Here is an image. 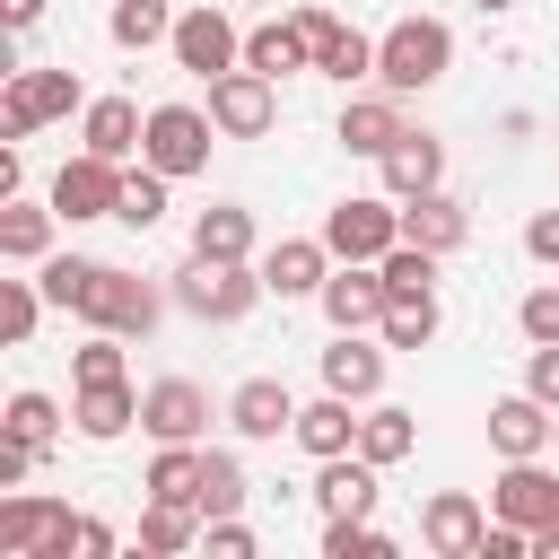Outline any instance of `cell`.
Segmentation results:
<instances>
[{"label": "cell", "instance_id": "obj_1", "mask_svg": "<svg viewBox=\"0 0 559 559\" xmlns=\"http://www.w3.org/2000/svg\"><path fill=\"white\" fill-rule=\"evenodd\" d=\"M445 70H454V26H445V17H393V26L376 35V87L419 96V87H437Z\"/></svg>", "mask_w": 559, "mask_h": 559}, {"label": "cell", "instance_id": "obj_3", "mask_svg": "<svg viewBox=\"0 0 559 559\" xmlns=\"http://www.w3.org/2000/svg\"><path fill=\"white\" fill-rule=\"evenodd\" d=\"M61 114H87L79 70H9V87H0V140H35Z\"/></svg>", "mask_w": 559, "mask_h": 559}, {"label": "cell", "instance_id": "obj_41", "mask_svg": "<svg viewBox=\"0 0 559 559\" xmlns=\"http://www.w3.org/2000/svg\"><path fill=\"white\" fill-rule=\"evenodd\" d=\"M0 428H9V437H26V445H52V428H61V402L26 384V393H9V419H0Z\"/></svg>", "mask_w": 559, "mask_h": 559}, {"label": "cell", "instance_id": "obj_34", "mask_svg": "<svg viewBox=\"0 0 559 559\" xmlns=\"http://www.w3.org/2000/svg\"><path fill=\"white\" fill-rule=\"evenodd\" d=\"M166 183H175V175H157V166H148V157H140V166H122V210H114V218H122V227H140V236H148V227H157V218H166Z\"/></svg>", "mask_w": 559, "mask_h": 559}, {"label": "cell", "instance_id": "obj_36", "mask_svg": "<svg viewBox=\"0 0 559 559\" xmlns=\"http://www.w3.org/2000/svg\"><path fill=\"white\" fill-rule=\"evenodd\" d=\"M245 498H253V480H245V463H236L227 445H210V463H201V524H210V515H236Z\"/></svg>", "mask_w": 559, "mask_h": 559}, {"label": "cell", "instance_id": "obj_33", "mask_svg": "<svg viewBox=\"0 0 559 559\" xmlns=\"http://www.w3.org/2000/svg\"><path fill=\"white\" fill-rule=\"evenodd\" d=\"M105 35H114L122 52H148V44H166V35H175V9H166V0H114Z\"/></svg>", "mask_w": 559, "mask_h": 559}, {"label": "cell", "instance_id": "obj_23", "mask_svg": "<svg viewBox=\"0 0 559 559\" xmlns=\"http://www.w3.org/2000/svg\"><path fill=\"white\" fill-rule=\"evenodd\" d=\"M314 507H323V524L376 515V463H367V454H332V463L314 472Z\"/></svg>", "mask_w": 559, "mask_h": 559}, {"label": "cell", "instance_id": "obj_32", "mask_svg": "<svg viewBox=\"0 0 559 559\" xmlns=\"http://www.w3.org/2000/svg\"><path fill=\"white\" fill-rule=\"evenodd\" d=\"M201 463H210V445H157V463H148V498H183V507H201Z\"/></svg>", "mask_w": 559, "mask_h": 559}, {"label": "cell", "instance_id": "obj_13", "mask_svg": "<svg viewBox=\"0 0 559 559\" xmlns=\"http://www.w3.org/2000/svg\"><path fill=\"white\" fill-rule=\"evenodd\" d=\"M489 445H498V463L550 454V445H559V411H550L542 393H507V402H489Z\"/></svg>", "mask_w": 559, "mask_h": 559}, {"label": "cell", "instance_id": "obj_29", "mask_svg": "<svg viewBox=\"0 0 559 559\" xmlns=\"http://www.w3.org/2000/svg\"><path fill=\"white\" fill-rule=\"evenodd\" d=\"M245 70H262V79H288V70H314V52H306V35H297V17H288V26H253V35H245Z\"/></svg>", "mask_w": 559, "mask_h": 559}, {"label": "cell", "instance_id": "obj_19", "mask_svg": "<svg viewBox=\"0 0 559 559\" xmlns=\"http://www.w3.org/2000/svg\"><path fill=\"white\" fill-rule=\"evenodd\" d=\"M402 131H411V122H402V96H393V87H376V96H349V105H341V148H349V157H384Z\"/></svg>", "mask_w": 559, "mask_h": 559}, {"label": "cell", "instance_id": "obj_28", "mask_svg": "<svg viewBox=\"0 0 559 559\" xmlns=\"http://www.w3.org/2000/svg\"><path fill=\"white\" fill-rule=\"evenodd\" d=\"M70 419H79V437L114 445V437L140 419V393H131V384H79V411H70Z\"/></svg>", "mask_w": 559, "mask_h": 559}, {"label": "cell", "instance_id": "obj_25", "mask_svg": "<svg viewBox=\"0 0 559 559\" xmlns=\"http://www.w3.org/2000/svg\"><path fill=\"white\" fill-rule=\"evenodd\" d=\"M192 253H210V262H253V210H245V201H210V210L192 218Z\"/></svg>", "mask_w": 559, "mask_h": 559}, {"label": "cell", "instance_id": "obj_46", "mask_svg": "<svg viewBox=\"0 0 559 559\" xmlns=\"http://www.w3.org/2000/svg\"><path fill=\"white\" fill-rule=\"evenodd\" d=\"M524 393H542V402L559 411V341H533V358H524Z\"/></svg>", "mask_w": 559, "mask_h": 559}, {"label": "cell", "instance_id": "obj_45", "mask_svg": "<svg viewBox=\"0 0 559 559\" xmlns=\"http://www.w3.org/2000/svg\"><path fill=\"white\" fill-rule=\"evenodd\" d=\"M201 542H210L218 559H253V524H245V515H210V524H201Z\"/></svg>", "mask_w": 559, "mask_h": 559}, {"label": "cell", "instance_id": "obj_27", "mask_svg": "<svg viewBox=\"0 0 559 559\" xmlns=\"http://www.w3.org/2000/svg\"><path fill=\"white\" fill-rule=\"evenodd\" d=\"M52 227H61L52 201H0V253L9 262H44L52 253Z\"/></svg>", "mask_w": 559, "mask_h": 559}, {"label": "cell", "instance_id": "obj_20", "mask_svg": "<svg viewBox=\"0 0 559 559\" xmlns=\"http://www.w3.org/2000/svg\"><path fill=\"white\" fill-rule=\"evenodd\" d=\"M402 236H411V245H428V253H463V245H472V210L437 183V192L402 201Z\"/></svg>", "mask_w": 559, "mask_h": 559}, {"label": "cell", "instance_id": "obj_50", "mask_svg": "<svg viewBox=\"0 0 559 559\" xmlns=\"http://www.w3.org/2000/svg\"><path fill=\"white\" fill-rule=\"evenodd\" d=\"M533 559H559V524H542V533H533Z\"/></svg>", "mask_w": 559, "mask_h": 559}, {"label": "cell", "instance_id": "obj_22", "mask_svg": "<svg viewBox=\"0 0 559 559\" xmlns=\"http://www.w3.org/2000/svg\"><path fill=\"white\" fill-rule=\"evenodd\" d=\"M140 140H148V114H140L131 96H96V105L79 114V148H96V157H114V166H122Z\"/></svg>", "mask_w": 559, "mask_h": 559}, {"label": "cell", "instance_id": "obj_10", "mask_svg": "<svg viewBox=\"0 0 559 559\" xmlns=\"http://www.w3.org/2000/svg\"><path fill=\"white\" fill-rule=\"evenodd\" d=\"M323 323L332 332H376L384 323V306H393V288H384V271L376 262H332V280H323Z\"/></svg>", "mask_w": 559, "mask_h": 559}, {"label": "cell", "instance_id": "obj_47", "mask_svg": "<svg viewBox=\"0 0 559 559\" xmlns=\"http://www.w3.org/2000/svg\"><path fill=\"white\" fill-rule=\"evenodd\" d=\"M524 253L559 271V210H533V218H524Z\"/></svg>", "mask_w": 559, "mask_h": 559}, {"label": "cell", "instance_id": "obj_11", "mask_svg": "<svg viewBox=\"0 0 559 559\" xmlns=\"http://www.w3.org/2000/svg\"><path fill=\"white\" fill-rule=\"evenodd\" d=\"M140 428H148L157 445H201V437H210V393H201L192 376H157V384L140 393Z\"/></svg>", "mask_w": 559, "mask_h": 559}, {"label": "cell", "instance_id": "obj_51", "mask_svg": "<svg viewBox=\"0 0 559 559\" xmlns=\"http://www.w3.org/2000/svg\"><path fill=\"white\" fill-rule=\"evenodd\" d=\"M472 9H480V17H498V9H515V0H472Z\"/></svg>", "mask_w": 559, "mask_h": 559}, {"label": "cell", "instance_id": "obj_21", "mask_svg": "<svg viewBox=\"0 0 559 559\" xmlns=\"http://www.w3.org/2000/svg\"><path fill=\"white\" fill-rule=\"evenodd\" d=\"M323 393L376 402V393H384V349H376L367 332H332V349H323Z\"/></svg>", "mask_w": 559, "mask_h": 559}, {"label": "cell", "instance_id": "obj_38", "mask_svg": "<svg viewBox=\"0 0 559 559\" xmlns=\"http://www.w3.org/2000/svg\"><path fill=\"white\" fill-rule=\"evenodd\" d=\"M44 306H52V297H44V280H0V341H9V349H26V341H35V323H44Z\"/></svg>", "mask_w": 559, "mask_h": 559}, {"label": "cell", "instance_id": "obj_12", "mask_svg": "<svg viewBox=\"0 0 559 559\" xmlns=\"http://www.w3.org/2000/svg\"><path fill=\"white\" fill-rule=\"evenodd\" d=\"M52 210L79 227V218H114L122 210V166L114 157H96V148H79L61 175H52Z\"/></svg>", "mask_w": 559, "mask_h": 559}, {"label": "cell", "instance_id": "obj_14", "mask_svg": "<svg viewBox=\"0 0 559 559\" xmlns=\"http://www.w3.org/2000/svg\"><path fill=\"white\" fill-rule=\"evenodd\" d=\"M227 428H236V437H253V445H271V437H288V428H297V393H288L280 376H245V384L227 393Z\"/></svg>", "mask_w": 559, "mask_h": 559}, {"label": "cell", "instance_id": "obj_42", "mask_svg": "<svg viewBox=\"0 0 559 559\" xmlns=\"http://www.w3.org/2000/svg\"><path fill=\"white\" fill-rule=\"evenodd\" d=\"M323 559H393V533H376L367 515H341L323 524Z\"/></svg>", "mask_w": 559, "mask_h": 559}, {"label": "cell", "instance_id": "obj_2", "mask_svg": "<svg viewBox=\"0 0 559 559\" xmlns=\"http://www.w3.org/2000/svg\"><path fill=\"white\" fill-rule=\"evenodd\" d=\"M262 297H271L262 262H210V253H183V271H175V306H183L192 323H245Z\"/></svg>", "mask_w": 559, "mask_h": 559}, {"label": "cell", "instance_id": "obj_43", "mask_svg": "<svg viewBox=\"0 0 559 559\" xmlns=\"http://www.w3.org/2000/svg\"><path fill=\"white\" fill-rule=\"evenodd\" d=\"M70 384H122V332H87V349H70Z\"/></svg>", "mask_w": 559, "mask_h": 559}, {"label": "cell", "instance_id": "obj_8", "mask_svg": "<svg viewBox=\"0 0 559 559\" xmlns=\"http://www.w3.org/2000/svg\"><path fill=\"white\" fill-rule=\"evenodd\" d=\"M210 122H218V140H262L271 122H280V79H262V70H218L210 79Z\"/></svg>", "mask_w": 559, "mask_h": 559}, {"label": "cell", "instance_id": "obj_17", "mask_svg": "<svg viewBox=\"0 0 559 559\" xmlns=\"http://www.w3.org/2000/svg\"><path fill=\"white\" fill-rule=\"evenodd\" d=\"M358 419H367V402H349V393H323V402H297V445L314 454V463H332V454H358Z\"/></svg>", "mask_w": 559, "mask_h": 559}, {"label": "cell", "instance_id": "obj_9", "mask_svg": "<svg viewBox=\"0 0 559 559\" xmlns=\"http://www.w3.org/2000/svg\"><path fill=\"white\" fill-rule=\"evenodd\" d=\"M489 515H507V524H524V533L559 524V472H550L542 454H515V463L489 480Z\"/></svg>", "mask_w": 559, "mask_h": 559}, {"label": "cell", "instance_id": "obj_6", "mask_svg": "<svg viewBox=\"0 0 559 559\" xmlns=\"http://www.w3.org/2000/svg\"><path fill=\"white\" fill-rule=\"evenodd\" d=\"M323 245H332L341 262H384V253L402 245V201H376V192L332 201V210H323Z\"/></svg>", "mask_w": 559, "mask_h": 559}, {"label": "cell", "instance_id": "obj_35", "mask_svg": "<svg viewBox=\"0 0 559 559\" xmlns=\"http://www.w3.org/2000/svg\"><path fill=\"white\" fill-rule=\"evenodd\" d=\"M376 332H384V349H428V341H437V288H419V297H393Z\"/></svg>", "mask_w": 559, "mask_h": 559}, {"label": "cell", "instance_id": "obj_7", "mask_svg": "<svg viewBox=\"0 0 559 559\" xmlns=\"http://www.w3.org/2000/svg\"><path fill=\"white\" fill-rule=\"evenodd\" d=\"M166 52H175V70H183V79H201V87H210L218 70H236V61H245V35L227 26V9H218V0H201V9H183V17H175Z\"/></svg>", "mask_w": 559, "mask_h": 559}, {"label": "cell", "instance_id": "obj_15", "mask_svg": "<svg viewBox=\"0 0 559 559\" xmlns=\"http://www.w3.org/2000/svg\"><path fill=\"white\" fill-rule=\"evenodd\" d=\"M480 533H489V515H480V498H472V489H437V498L419 507V542H428L437 559H472V550H480Z\"/></svg>", "mask_w": 559, "mask_h": 559}, {"label": "cell", "instance_id": "obj_26", "mask_svg": "<svg viewBox=\"0 0 559 559\" xmlns=\"http://www.w3.org/2000/svg\"><path fill=\"white\" fill-rule=\"evenodd\" d=\"M411 445H419V411H402V402H367V419H358V454H367L376 472H393Z\"/></svg>", "mask_w": 559, "mask_h": 559}, {"label": "cell", "instance_id": "obj_4", "mask_svg": "<svg viewBox=\"0 0 559 559\" xmlns=\"http://www.w3.org/2000/svg\"><path fill=\"white\" fill-rule=\"evenodd\" d=\"M157 314H166V297H157L140 271H122V262H96V288H87V306H79V323H87V332L148 341V332H157Z\"/></svg>", "mask_w": 559, "mask_h": 559}, {"label": "cell", "instance_id": "obj_40", "mask_svg": "<svg viewBox=\"0 0 559 559\" xmlns=\"http://www.w3.org/2000/svg\"><path fill=\"white\" fill-rule=\"evenodd\" d=\"M35 559H114V524H96V515H61V533H52Z\"/></svg>", "mask_w": 559, "mask_h": 559}, {"label": "cell", "instance_id": "obj_24", "mask_svg": "<svg viewBox=\"0 0 559 559\" xmlns=\"http://www.w3.org/2000/svg\"><path fill=\"white\" fill-rule=\"evenodd\" d=\"M61 498H35V489H17V498H0V559H35L52 533H61Z\"/></svg>", "mask_w": 559, "mask_h": 559}, {"label": "cell", "instance_id": "obj_18", "mask_svg": "<svg viewBox=\"0 0 559 559\" xmlns=\"http://www.w3.org/2000/svg\"><path fill=\"white\" fill-rule=\"evenodd\" d=\"M376 166H384V192H393V201H419V192L445 183V140H437V131H402Z\"/></svg>", "mask_w": 559, "mask_h": 559}, {"label": "cell", "instance_id": "obj_37", "mask_svg": "<svg viewBox=\"0 0 559 559\" xmlns=\"http://www.w3.org/2000/svg\"><path fill=\"white\" fill-rule=\"evenodd\" d=\"M35 280H44V297H52L61 314H79V306H87V288H96V262H87V253H44V262H35Z\"/></svg>", "mask_w": 559, "mask_h": 559}, {"label": "cell", "instance_id": "obj_48", "mask_svg": "<svg viewBox=\"0 0 559 559\" xmlns=\"http://www.w3.org/2000/svg\"><path fill=\"white\" fill-rule=\"evenodd\" d=\"M35 454H44V445H26V437H9V428H0V489H17V480L35 472Z\"/></svg>", "mask_w": 559, "mask_h": 559}, {"label": "cell", "instance_id": "obj_30", "mask_svg": "<svg viewBox=\"0 0 559 559\" xmlns=\"http://www.w3.org/2000/svg\"><path fill=\"white\" fill-rule=\"evenodd\" d=\"M192 533H201V507H183V498H148L140 507V550L175 559V550H192Z\"/></svg>", "mask_w": 559, "mask_h": 559}, {"label": "cell", "instance_id": "obj_44", "mask_svg": "<svg viewBox=\"0 0 559 559\" xmlns=\"http://www.w3.org/2000/svg\"><path fill=\"white\" fill-rule=\"evenodd\" d=\"M515 323H524V341H559V280H542V288L515 306Z\"/></svg>", "mask_w": 559, "mask_h": 559}, {"label": "cell", "instance_id": "obj_39", "mask_svg": "<svg viewBox=\"0 0 559 559\" xmlns=\"http://www.w3.org/2000/svg\"><path fill=\"white\" fill-rule=\"evenodd\" d=\"M437 262H445V253H428V245H411V236H402L376 271H384V288H393V297H419V288H437Z\"/></svg>", "mask_w": 559, "mask_h": 559}, {"label": "cell", "instance_id": "obj_31", "mask_svg": "<svg viewBox=\"0 0 559 559\" xmlns=\"http://www.w3.org/2000/svg\"><path fill=\"white\" fill-rule=\"evenodd\" d=\"M314 70H323V79H341V87L376 79V35H358V26H332V35L314 44Z\"/></svg>", "mask_w": 559, "mask_h": 559}, {"label": "cell", "instance_id": "obj_49", "mask_svg": "<svg viewBox=\"0 0 559 559\" xmlns=\"http://www.w3.org/2000/svg\"><path fill=\"white\" fill-rule=\"evenodd\" d=\"M0 17H9V35H26V26L44 17V0H0Z\"/></svg>", "mask_w": 559, "mask_h": 559}, {"label": "cell", "instance_id": "obj_5", "mask_svg": "<svg viewBox=\"0 0 559 559\" xmlns=\"http://www.w3.org/2000/svg\"><path fill=\"white\" fill-rule=\"evenodd\" d=\"M210 140H218V122H210V105H148V140H140V157L157 166V175H201L210 166Z\"/></svg>", "mask_w": 559, "mask_h": 559}, {"label": "cell", "instance_id": "obj_16", "mask_svg": "<svg viewBox=\"0 0 559 559\" xmlns=\"http://www.w3.org/2000/svg\"><path fill=\"white\" fill-rule=\"evenodd\" d=\"M332 245L323 236H280L271 253H262V280H271V297H323V280H332Z\"/></svg>", "mask_w": 559, "mask_h": 559}]
</instances>
